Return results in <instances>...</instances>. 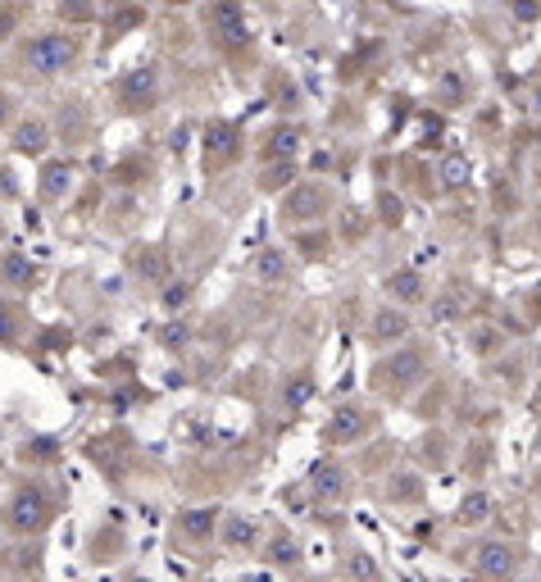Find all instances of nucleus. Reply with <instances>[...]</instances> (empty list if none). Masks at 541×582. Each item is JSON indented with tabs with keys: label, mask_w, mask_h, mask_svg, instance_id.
<instances>
[{
	"label": "nucleus",
	"mask_w": 541,
	"mask_h": 582,
	"mask_svg": "<svg viewBox=\"0 0 541 582\" xmlns=\"http://www.w3.org/2000/svg\"><path fill=\"white\" fill-rule=\"evenodd\" d=\"M473 569L482 578H510V573H519V546H510V542H482Z\"/></svg>",
	"instance_id": "nucleus-12"
},
{
	"label": "nucleus",
	"mask_w": 541,
	"mask_h": 582,
	"mask_svg": "<svg viewBox=\"0 0 541 582\" xmlns=\"http://www.w3.org/2000/svg\"><path fill=\"white\" fill-rule=\"evenodd\" d=\"M328 246H332L328 232H323V228H314V223L296 232V251H301L305 260H323V255H328Z\"/></svg>",
	"instance_id": "nucleus-25"
},
{
	"label": "nucleus",
	"mask_w": 541,
	"mask_h": 582,
	"mask_svg": "<svg viewBox=\"0 0 541 582\" xmlns=\"http://www.w3.org/2000/svg\"><path fill=\"white\" fill-rule=\"evenodd\" d=\"M341 232H346V241H364V232H369V219L364 214H346V223H341Z\"/></svg>",
	"instance_id": "nucleus-33"
},
{
	"label": "nucleus",
	"mask_w": 541,
	"mask_h": 582,
	"mask_svg": "<svg viewBox=\"0 0 541 582\" xmlns=\"http://www.w3.org/2000/svg\"><path fill=\"white\" fill-rule=\"evenodd\" d=\"M155 101H160V73L151 64L123 73V82H119V105L123 110H151Z\"/></svg>",
	"instance_id": "nucleus-8"
},
{
	"label": "nucleus",
	"mask_w": 541,
	"mask_h": 582,
	"mask_svg": "<svg viewBox=\"0 0 541 582\" xmlns=\"http://www.w3.org/2000/svg\"><path fill=\"white\" fill-rule=\"evenodd\" d=\"M469 178H473V164H469L464 151H446V155H441V164H437V182L446 187V191L469 187Z\"/></svg>",
	"instance_id": "nucleus-20"
},
{
	"label": "nucleus",
	"mask_w": 541,
	"mask_h": 582,
	"mask_svg": "<svg viewBox=\"0 0 541 582\" xmlns=\"http://www.w3.org/2000/svg\"><path fill=\"white\" fill-rule=\"evenodd\" d=\"M405 332H410V314L396 310V305L378 310V314H373V328H369V337H373L378 346H396V342H405Z\"/></svg>",
	"instance_id": "nucleus-16"
},
{
	"label": "nucleus",
	"mask_w": 541,
	"mask_h": 582,
	"mask_svg": "<svg viewBox=\"0 0 541 582\" xmlns=\"http://www.w3.org/2000/svg\"><path fill=\"white\" fill-rule=\"evenodd\" d=\"M287 182H296V160H269L260 173V191H282Z\"/></svg>",
	"instance_id": "nucleus-23"
},
{
	"label": "nucleus",
	"mask_w": 541,
	"mask_h": 582,
	"mask_svg": "<svg viewBox=\"0 0 541 582\" xmlns=\"http://www.w3.org/2000/svg\"><path fill=\"white\" fill-rule=\"evenodd\" d=\"M173 5H187V0H173Z\"/></svg>",
	"instance_id": "nucleus-41"
},
{
	"label": "nucleus",
	"mask_w": 541,
	"mask_h": 582,
	"mask_svg": "<svg viewBox=\"0 0 541 582\" xmlns=\"http://www.w3.org/2000/svg\"><path fill=\"white\" fill-rule=\"evenodd\" d=\"M178 537H187V542H210L214 532L223 528V510L219 505H191V510H182L178 514Z\"/></svg>",
	"instance_id": "nucleus-10"
},
{
	"label": "nucleus",
	"mask_w": 541,
	"mask_h": 582,
	"mask_svg": "<svg viewBox=\"0 0 541 582\" xmlns=\"http://www.w3.org/2000/svg\"><path fill=\"white\" fill-rule=\"evenodd\" d=\"M378 223L382 228H401L405 223V201L396 191H378Z\"/></svg>",
	"instance_id": "nucleus-26"
},
{
	"label": "nucleus",
	"mask_w": 541,
	"mask_h": 582,
	"mask_svg": "<svg viewBox=\"0 0 541 582\" xmlns=\"http://www.w3.org/2000/svg\"><path fill=\"white\" fill-rule=\"evenodd\" d=\"M128 269L141 282H164L169 278V255L160 246H128Z\"/></svg>",
	"instance_id": "nucleus-15"
},
{
	"label": "nucleus",
	"mask_w": 541,
	"mask_h": 582,
	"mask_svg": "<svg viewBox=\"0 0 541 582\" xmlns=\"http://www.w3.org/2000/svg\"><path fill=\"white\" fill-rule=\"evenodd\" d=\"M346 487H351V482H346V469H341V464H314V469H310V492H314L323 505L341 501V496H346Z\"/></svg>",
	"instance_id": "nucleus-14"
},
{
	"label": "nucleus",
	"mask_w": 541,
	"mask_h": 582,
	"mask_svg": "<svg viewBox=\"0 0 541 582\" xmlns=\"http://www.w3.org/2000/svg\"><path fill=\"white\" fill-rule=\"evenodd\" d=\"M51 519H55V505H51V496H46L37 482H23V487L10 496V505H5V523H10V532H19V537H37Z\"/></svg>",
	"instance_id": "nucleus-4"
},
{
	"label": "nucleus",
	"mask_w": 541,
	"mask_h": 582,
	"mask_svg": "<svg viewBox=\"0 0 541 582\" xmlns=\"http://www.w3.org/2000/svg\"><path fill=\"white\" fill-rule=\"evenodd\" d=\"M264 555H269V564H278V569H296V564H301V546L291 542L287 532L269 542V551H264Z\"/></svg>",
	"instance_id": "nucleus-27"
},
{
	"label": "nucleus",
	"mask_w": 541,
	"mask_h": 582,
	"mask_svg": "<svg viewBox=\"0 0 541 582\" xmlns=\"http://www.w3.org/2000/svg\"><path fill=\"white\" fill-rule=\"evenodd\" d=\"M60 19L64 23H91L96 19V5H91V0H60Z\"/></svg>",
	"instance_id": "nucleus-29"
},
{
	"label": "nucleus",
	"mask_w": 541,
	"mask_h": 582,
	"mask_svg": "<svg viewBox=\"0 0 541 582\" xmlns=\"http://www.w3.org/2000/svg\"><path fill=\"white\" fill-rule=\"evenodd\" d=\"M332 210V187L328 182H291L287 196L278 205V219L291 223V228H310V223H323V214Z\"/></svg>",
	"instance_id": "nucleus-2"
},
{
	"label": "nucleus",
	"mask_w": 541,
	"mask_h": 582,
	"mask_svg": "<svg viewBox=\"0 0 541 582\" xmlns=\"http://www.w3.org/2000/svg\"><path fill=\"white\" fill-rule=\"evenodd\" d=\"M423 378V355L419 351H401V355H387L378 369H373V387L378 392H410V387Z\"/></svg>",
	"instance_id": "nucleus-6"
},
{
	"label": "nucleus",
	"mask_w": 541,
	"mask_h": 582,
	"mask_svg": "<svg viewBox=\"0 0 541 582\" xmlns=\"http://www.w3.org/2000/svg\"><path fill=\"white\" fill-rule=\"evenodd\" d=\"M201 146H205V164L210 169H228L241 155V132L228 119H210L205 132H201Z\"/></svg>",
	"instance_id": "nucleus-7"
},
{
	"label": "nucleus",
	"mask_w": 541,
	"mask_h": 582,
	"mask_svg": "<svg viewBox=\"0 0 541 582\" xmlns=\"http://www.w3.org/2000/svg\"><path fill=\"white\" fill-rule=\"evenodd\" d=\"M14 32H19V10L14 5H0V46H5Z\"/></svg>",
	"instance_id": "nucleus-32"
},
{
	"label": "nucleus",
	"mask_w": 541,
	"mask_h": 582,
	"mask_svg": "<svg viewBox=\"0 0 541 582\" xmlns=\"http://www.w3.org/2000/svg\"><path fill=\"white\" fill-rule=\"evenodd\" d=\"M55 455H60L55 436H32V442L23 446V460H32V464H46V460H55Z\"/></svg>",
	"instance_id": "nucleus-28"
},
{
	"label": "nucleus",
	"mask_w": 541,
	"mask_h": 582,
	"mask_svg": "<svg viewBox=\"0 0 541 582\" xmlns=\"http://www.w3.org/2000/svg\"><path fill=\"white\" fill-rule=\"evenodd\" d=\"M532 101H537V110H541V82L532 87Z\"/></svg>",
	"instance_id": "nucleus-40"
},
{
	"label": "nucleus",
	"mask_w": 541,
	"mask_h": 582,
	"mask_svg": "<svg viewBox=\"0 0 541 582\" xmlns=\"http://www.w3.org/2000/svg\"><path fill=\"white\" fill-rule=\"evenodd\" d=\"M532 414H541V387H537V392H532Z\"/></svg>",
	"instance_id": "nucleus-39"
},
{
	"label": "nucleus",
	"mask_w": 541,
	"mask_h": 582,
	"mask_svg": "<svg viewBox=\"0 0 541 582\" xmlns=\"http://www.w3.org/2000/svg\"><path fill=\"white\" fill-rule=\"evenodd\" d=\"M287 273H291L287 251H278V246L255 251V260H251V278H260V282H287Z\"/></svg>",
	"instance_id": "nucleus-19"
},
{
	"label": "nucleus",
	"mask_w": 541,
	"mask_h": 582,
	"mask_svg": "<svg viewBox=\"0 0 541 582\" xmlns=\"http://www.w3.org/2000/svg\"><path fill=\"white\" fill-rule=\"evenodd\" d=\"M187 296H191V287H187V282H173V287L164 291V305L178 310V305H187Z\"/></svg>",
	"instance_id": "nucleus-34"
},
{
	"label": "nucleus",
	"mask_w": 541,
	"mask_h": 582,
	"mask_svg": "<svg viewBox=\"0 0 541 582\" xmlns=\"http://www.w3.org/2000/svg\"><path fill=\"white\" fill-rule=\"evenodd\" d=\"M205 32L219 51H246L251 46V19H246L241 0H210L205 5Z\"/></svg>",
	"instance_id": "nucleus-3"
},
{
	"label": "nucleus",
	"mask_w": 541,
	"mask_h": 582,
	"mask_svg": "<svg viewBox=\"0 0 541 582\" xmlns=\"http://www.w3.org/2000/svg\"><path fill=\"white\" fill-rule=\"evenodd\" d=\"M301 146H305V132H301L296 123H278V128L264 137V146H260V160H264V164H269V160H296Z\"/></svg>",
	"instance_id": "nucleus-13"
},
{
	"label": "nucleus",
	"mask_w": 541,
	"mask_h": 582,
	"mask_svg": "<svg viewBox=\"0 0 541 582\" xmlns=\"http://www.w3.org/2000/svg\"><path fill=\"white\" fill-rule=\"evenodd\" d=\"M505 10H510L519 23H537V19H541V0H505Z\"/></svg>",
	"instance_id": "nucleus-30"
},
{
	"label": "nucleus",
	"mask_w": 541,
	"mask_h": 582,
	"mask_svg": "<svg viewBox=\"0 0 541 582\" xmlns=\"http://www.w3.org/2000/svg\"><path fill=\"white\" fill-rule=\"evenodd\" d=\"M310 401H314V373H310V369L287 373V378H282V405H287V410H305Z\"/></svg>",
	"instance_id": "nucleus-21"
},
{
	"label": "nucleus",
	"mask_w": 541,
	"mask_h": 582,
	"mask_svg": "<svg viewBox=\"0 0 541 582\" xmlns=\"http://www.w3.org/2000/svg\"><path fill=\"white\" fill-rule=\"evenodd\" d=\"M14 328H19V319H14L10 301H0V346H10V342H14Z\"/></svg>",
	"instance_id": "nucleus-31"
},
{
	"label": "nucleus",
	"mask_w": 541,
	"mask_h": 582,
	"mask_svg": "<svg viewBox=\"0 0 541 582\" xmlns=\"http://www.w3.org/2000/svg\"><path fill=\"white\" fill-rule=\"evenodd\" d=\"M346 569H351V573H378V564H373L369 555H351V560H346Z\"/></svg>",
	"instance_id": "nucleus-37"
},
{
	"label": "nucleus",
	"mask_w": 541,
	"mask_h": 582,
	"mask_svg": "<svg viewBox=\"0 0 541 582\" xmlns=\"http://www.w3.org/2000/svg\"><path fill=\"white\" fill-rule=\"evenodd\" d=\"M260 542V528H255V519H246V514H232V519H223V546L228 551H251Z\"/></svg>",
	"instance_id": "nucleus-22"
},
{
	"label": "nucleus",
	"mask_w": 541,
	"mask_h": 582,
	"mask_svg": "<svg viewBox=\"0 0 541 582\" xmlns=\"http://www.w3.org/2000/svg\"><path fill=\"white\" fill-rule=\"evenodd\" d=\"M369 432H373V414H369V410H360V405H337L332 419L323 423V442L341 451V446L364 442Z\"/></svg>",
	"instance_id": "nucleus-5"
},
{
	"label": "nucleus",
	"mask_w": 541,
	"mask_h": 582,
	"mask_svg": "<svg viewBox=\"0 0 541 582\" xmlns=\"http://www.w3.org/2000/svg\"><path fill=\"white\" fill-rule=\"evenodd\" d=\"M382 287L391 291V301H401V305H419V301L428 296V282H423L419 269H396V273H387Z\"/></svg>",
	"instance_id": "nucleus-17"
},
{
	"label": "nucleus",
	"mask_w": 541,
	"mask_h": 582,
	"mask_svg": "<svg viewBox=\"0 0 541 582\" xmlns=\"http://www.w3.org/2000/svg\"><path fill=\"white\" fill-rule=\"evenodd\" d=\"M464 528H478L482 519H491V496L487 492H469L464 501H460V514H455Z\"/></svg>",
	"instance_id": "nucleus-24"
},
{
	"label": "nucleus",
	"mask_w": 541,
	"mask_h": 582,
	"mask_svg": "<svg viewBox=\"0 0 541 582\" xmlns=\"http://www.w3.org/2000/svg\"><path fill=\"white\" fill-rule=\"evenodd\" d=\"M10 151L23 155V160H41L46 151H51V123L46 119H23L10 128Z\"/></svg>",
	"instance_id": "nucleus-9"
},
{
	"label": "nucleus",
	"mask_w": 541,
	"mask_h": 582,
	"mask_svg": "<svg viewBox=\"0 0 541 582\" xmlns=\"http://www.w3.org/2000/svg\"><path fill=\"white\" fill-rule=\"evenodd\" d=\"M10 123H14V96L0 91V128H10Z\"/></svg>",
	"instance_id": "nucleus-35"
},
{
	"label": "nucleus",
	"mask_w": 541,
	"mask_h": 582,
	"mask_svg": "<svg viewBox=\"0 0 541 582\" xmlns=\"http://www.w3.org/2000/svg\"><path fill=\"white\" fill-rule=\"evenodd\" d=\"M0 282H5V287H14V291H32L37 282H41V269L32 264V255H5V260H0Z\"/></svg>",
	"instance_id": "nucleus-18"
},
{
	"label": "nucleus",
	"mask_w": 541,
	"mask_h": 582,
	"mask_svg": "<svg viewBox=\"0 0 541 582\" xmlns=\"http://www.w3.org/2000/svg\"><path fill=\"white\" fill-rule=\"evenodd\" d=\"M78 55H82V46H78L73 32H41V37L28 41L23 64H28L37 78H60V73H69V69L78 64Z\"/></svg>",
	"instance_id": "nucleus-1"
},
{
	"label": "nucleus",
	"mask_w": 541,
	"mask_h": 582,
	"mask_svg": "<svg viewBox=\"0 0 541 582\" xmlns=\"http://www.w3.org/2000/svg\"><path fill=\"white\" fill-rule=\"evenodd\" d=\"M496 205H501V210H514V205H519L510 187H501V191H496Z\"/></svg>",
	"instance_id": "nucleus-38"
},
{
	"label": "nucleus",
	"mask_w": 541,
	"mask_h": 582,
	"mask_svg": "<svg viewBox=\"0 0 541 582\" xmlns=\"http://www.w3.org/2000/svg\"><path fill=\"white\" fill-rule=\"evenodd\" d=\"M460 91H464V87H460V78H455V73L441 78V96H446V101H460Z\"/></svg>",
	"instance_id": "nucleus-36"
},
{
	"label": "nucleus",
	"mask_w": 541,
	"mask_h": 582,
	"mask_svg": "<svg viewBox=\"0 0 541 582\" xmlns=\"http://www.w3.org/2000/svg\"><path fill=\"white\" fill-rule=\"evenodd\" d=\"M73 182H78V169L69 160H46L41 173H37V191H41V201H51V205L69 201Z\"/></svg>",
	"instance_id": "nucleus-11"
}]
</instances>
